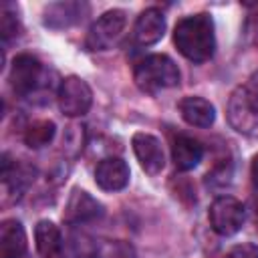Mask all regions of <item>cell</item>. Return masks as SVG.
<instances>
[{
    "mask_svg": "<svg viewBox=\"0 0 258 258\" xmlns=\"http://www.w3.org/2000/svg\"><path fill=\"white\" fill-rule=\"evenodd\" d=\"M173 42L177 50L191 62H206L214 56L216 34L210 14H191L181 18L173 28Z\"/></svg>",
    "mask_w": 258,
    "mask_h": 258,
    "instance_id": "1",
    "label": "cell"
},
{
    "mask_svg": "<svg viewBox=\"0 0 258 258\" xmlns=\"http://www.w3.org/2000/svg\"><path fill=\"white\" fill-rule=\"evenodd\" d=\"M228 121L238 133L258 137V71L232 93L228 101Z\"/></svg>",
    "mask_w": 258,
    "mask_h": 258,
    "instance_id": "2",
    "label": "cell"
},
{
    "mask_svg": "<svg viewBox=\"0 0 258 258\" xmlns=\"http://www.w3.org/2000/svg\"><path fill=\"white\" fill-rule=\"evenodd\" d=\"M133 79L143 93L155 95L163 89L179 85V71L167 54H149L135 64Z\"/></svg>",
    "mask_w": 258,
    "mask_h": 258,
    "instance_id": "3",
    "label": "cell"
},
{
    "mask_svg": "<svg viewBox=\"0 0 258 258\" xmlns=\"http://www.w3.org/2000/svg\"><path fill=\"white\" fill-rule=\"evenodd\" d=\"M58 109L67 117H83L93 105V91L81 77H67L56 91Z\"/></svg>",
    "mask_w": 258,
    "mask_h": 258,
    "instance_id": "4",
    "label": "cell"
},
{
    "mask_svg": "<svg viewBox=\"0 0 258 258\" xmlns=\"http://www.w3.org/2000/svg\"><path fill=\"white\" fill-rule=\"evenodd\" d=\"M210 226L220 236H234L244 226V206L232 196H220L210 206Z\"/></svg>",
    "mask_w": 258,
    "mask_h": 258,
    "instance_id": "5",
    "label": "cell"
},
{
    "mask_svg": "<svg viewBox=\"0 0 258 258\" xmlns=\"http://www.w3.org/2000/svg\"><path fill=\"white\" fill-rule=\"evenodd\" d=\"M125 12L115 8L109 10L105 14H101V18H97L85 38V46L89 50H107L111 48V44L121 36L123 28H125Z\"/></svg>",
    "mask_w": 258,
    "mask_h": 258,
    "instance_id": "6",
    "label": "cell"
},
{
    "mask_svg": "<svg viewBox=\"0 0 258 258\" xmlns=\"http://www.w3.org/2000/svg\"><path fill=\"white\" fill-rule=\"evenodd\" d=\"M42 79V64L32 54H18L10 67V87L16 95L32 93Z\"/></svg>",
    "mask_w": 258,
    "mask_h": 258,
    "instance_id": "7",
    "label": "cell"
},
{
    "mask_svg": "<svg viewBox=\"0 0 258 258\" xmlns=\"http://www.w3.org/2000/svg\"><path fill=\"white\" fill-rule=\"evenodd\" d=\"M103 204L97 202L89 191L85 189H73L69 200H67V206H64V214H62V220L67 224H87V222H93L97 218L103 216Z\"/></svg>",
    "mask_w": 258,
    "mask_h": 258,
    "instance_id": "8",
    "label": "cell"
},
{
    "mask_svg": "<svg viewBox=\"0 0 258 258\" xmlns=\"http://www.w3.org/2000/svg\"><path fill=\"white\" fill-rule=\"evenodd\" d=\"M131 145H133V153L145 173L155 175L163 169L165 155H163V147L157 137H153L149 133H135L131 139Z\"/></svg>",
    "mask_w": 258,
    "mask_h": 258,
    "instance_id": "9",
    "label": "cell"
},
{
    "mask_svg": "<svg viewBox=\"0 0 258 258\" xmlns=\"http://www.w3.org/2000/svg\"><path fill=\"white\" fill-rule=\"evenodd\" d=\"M165 32V16L159 8H145L137 20H135V28H133V38L137 44L141 46H149L155 44L157 40H161Z\"/></svg>",
    "mask_w": 258,
    "mask_h": 258,
    "instance_id": "10",
    "label": "cell"
},
{
    "mask_svg": "<svg viewBox=\"0 0 258 258\" xmlns=\"http://www.w3.org/2000/svg\"><path fill=\"white\" fill-rule=\"evenodd\" d=\"M95 183L105 191H119L129 183V167L121 157H107L95 169Z\"/></svg>",
    "mask_w": 258,
    "mask_h": 258,
    "instance_id": "11",
    "label": "cell"
},
{
    "mask_svg": "<svg viewBox=\"0 0 258 258\" xmlns=\"http://www.w3.org/2000/svg\"><path fill=\"white\" fill-rule=\"evenodd\" d=\"M89 10L87 4L83 2H54L44 10V26L60 30V28H69L73 24H77L79 20H83L85 12Z\"/></svg>",
    "mask_w": 258,
    "mask_h": 258,
    "instance_id": "12",
    "label": "cell"
},
{
    "mask_svg": "<svg viewBox=\"0 0 258 258\" xmlns=\"http://www.w3.org/2000/svg\"><path fill=\"white\" fill-rule=\"evenodd\" d=\"M177 109H179V115L181 119L191 125V127H210L216 119V109L210 101L202 99V97H183L179 103H177Z\"/></svg>",
    "mask_w": 258,
    "mask_h": 258,
    "instance_id": "13",
    "label": "cell"
},
{
    "mask_svg": "<svg viewBox=\"0 0 258 258\" xmlns=\"http://www.w3.org/2000/svg\"><path fill=\"white\" fill-rule=\"evenodd\" d=\"M26 232L18 220H4L0 226V258H24Z\"/></svg>",
    "mask_w": 258,
    "mask_h": 258,
    "instance_id": "14",
    "label": "cell"
},
{
    "mask_svg": "<svg viewBox=\"0 0 258 258\" xmlns=\"http://www.w3.org/2000/svg\"><path fill=\"white\" fill-rule=\"evenodd\" d=\"M204 157V147L198 139L189 135H177L171 143V159L173 165L179 171H189L194 169Z\"/></svg>",
    "mask_w": 258,
    "mask_h": 258,
    "instance_id": "15",
    "label": "cell"
},
{
    "mask_svg": "<svg viewBox=\"0 0 258 258\" xmlns=\"http://www.w3.org/2000/svg\"><path fill=\"white\" fill-rule=\"evenodd\" d=\"M34 242H36V250L42 258H56L60 252V246H62L58 226L50 220H40L34 226Z\"/></svg>",
    "mask_w": 258,
    "mask_h": 258,
    "instance_id": "16",
    "label": "cell"
},
{
    "mask_svg": "<svg viewBox=\"0 0 258 258\" xmlns=\"http://www.w3.org/2000/svg\"><path fill=\"white\" fill-rule=\"evenodd\" d=\"M56 133V125L48 119H38L34 123H30L24 131V143L30 147V149H40L44 145H48L52 141Z\"/></svg>",
    "mask_w": 258,
    "mask_h": 258,
    "instance_id": "17",
    "label": "cell"
},
{
    "mask_svg": "<svg viewBox=\"0 0 258 258\" xmlns=\"http://www.w3.org/2000/svg\"><path fill=\"white\" fill-rule=\"evenodd\" d=\"M95 258H135V250L125 240H103L95 248Z\"/></svg>",
    "mask_w": 258,
    "mask_h": 258,
    "instance_id": "18",
    "label": "cell"
},
{
    "mask_svg": "<svg viewBox=\"0 0 258 258\" xmlns=\"http://www.w3.org/2000/svg\"><path fill=\"white\" fill-rule=\"evenodd\" d=\"M20 30V20H18V14L16 10L10 6V4H2V14H0V34H2V40L8 42L10 38H14Z\"/></svg>",
    "mask_w": 258,
    "mask_h": 258,
    "instance_id": "19",
    "label": "cell"
},
{
    "mask_svg": "<svg viewBox=\"0 0 258 258\" xmlns=\"http://www.w3.org/2000/svg\"><path fill=\"white\" fill-rule=\"evenodd\" d=\"M224 258H258V246L252 242H242L232 246Z\"/></svg>",
    "mask_w": 258,
    "mask_h": 258,
    "instance_id": "20",
    "label": "cell"
},
{
    "mask_svg": "<svg viewBox=\"0 0 258 258\" xmlns=\"http://www.w3.org/2000/svg\"><path fill=\"white\" fill-rule=\"evenodd\" d=\"M246 34H248V38H250L254 44H258V14H254V16L248 18Z\"/></svg>",
    "mask_w": 258,
    "mask_h": 258,
    "instance_id": "21",
    "label": "cell"
},
{
    "mask_svg": "<svg viewBox=\"0 0 258 258\" xmlns=\"http://www.w3.org/2000/svg\"><path fill=\"white\" fill-rule=\"evenodd\" d=\"M250 173H252L254 185L258 187V155H254V159H252V169H250Z\"/></svg>",
    "mask_w": 258,
    "mask_h": 258,
    "instance_id": "22",
    "label": "cell"
},
{
    "mask_svg": "<svg viewBox=\"0 0 258 258\" xmlns=\"http://www.w3.org/2000/svg\"><path fill=\"white\" fill-rule=\"evenodd\" d=\"M256 218H258V206H256Z\"/></svg>",
    "mask_w": 258,
    "mask_h": 258,
    "instance_id": "23",
    "label": "cell"
}]
</instances>
